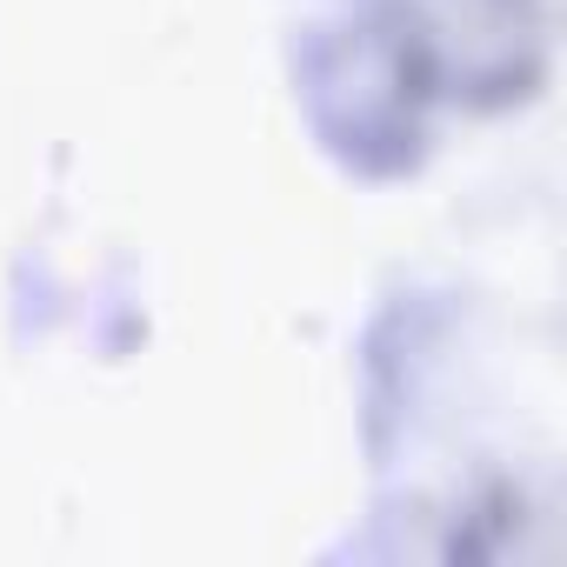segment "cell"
Wrapping results in <instances>:
<instances>
[]
</instances>
